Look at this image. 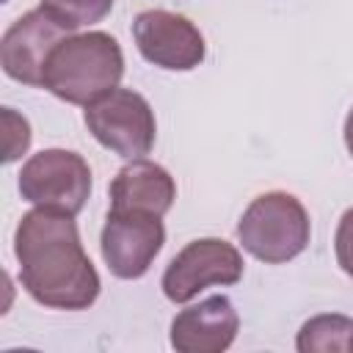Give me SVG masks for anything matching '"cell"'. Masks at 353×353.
I'll return each instance as SVG.
<instances>
[{
  "instance_id": "obj_12",
  "label": "cell",
  "mask_w": 353,
  "mask_h": 353,
  "mask_svg": "<svg viewBox=\"0 0 353 353\" xmlns=\"http://www.w3.org/2000/svg\"><path fill=\"white\" fill-rule=\"evenodd\" d=\"M353 320L345 314H317L298 331L295 347L301 353H345L350 350Z\"/></svg>"
},
{
  "instance_id": "obj_17",
  "label": "cell",
  "mask_w": 353,
  "mask_h": 353,
  "mask_svg": "<svg viewBox=\"0 0 353 353\" xmlns=\"http://www.w3.org/2000/svg\"><path fill=\"white\" fill-rule=\"evenodd\" d=\"M350 350H353V336H350Z\"/></svg>"
},
{
  "instance_id": "obj_1",
  "label": "cell",
  "mask_w": 353,
  "mask_h": 353,
  "mask_svg": "<svg viewBox=\"0 0 353 353\" xmlns=\"http://www.w3.org/2000/svg\"><path fill=\"white\" fill-rule=\"evenodd\" d=\"M14 254L19 284L36 303L80 312L97 301L102 281L80 243L74 215L50 207L25 212L14 232Z\"/></svg>"
},
{
  "instance_id": "obj_5",
  "label": "cell",
  "mask_w": 353,
  "mask_h": 353,
  "mask_svg": "<svg viewBox=\"0 0 353 353\" xmlns=\"http://www.w3.org/2000/svg\"><path fill=\"white\" fill-rule=\"evenodd\" d=\"M19 193L36 207L77 215L91 196V168L69 149H41L19 171Z\"/></svg>"
},
{
  "instance_id": "obj_4",
  "label": "cell",
  "mask_w": 353,
  "mask_h": 353,
  "mask_svg": "<svg viewBox=\"0 0 353 353\" xmlns=\"http://www.w3.org/2000/svg\"><path fill=\"white\" fill-rule=\"evenodd\" d=\"M85 127L88 132L113 154L124 160H138L152 152L157 121L154 110L132 88H113L85 105Z\"/></svg>"
},
{
  "instance_id": "obj_15",
  "label": "cell",
  "mask_w": 353,
  "mask_h": 353,
  "mask_svg": "<svg viewBox=\"0 0 353 353\" xmlns=\"http://www.w3.org/2000/svg\"><path fill=\"white\" fill-rule=\"evenodd\" d=\"M334 251H336V262L339 268L353 279V207H347L336 223V234H334Z\"/></svg>"
},
{
  "instance_id": "obj_10",
  "label": "cell",
  "mask_w": 353,
  "mask_h": 353,
  "mask_svg": "<svg viewBox=\"0 0 353 353\" xmlns=\"http://www.w3.org/2000/svg\"><path fill=\"white\" fill-rule=\"evenodd\" d=\"M237 328L234 303L226 295H210L171 320V347L179 353H221L234 342Z\"/></svg>"
},
{
  "instance_id": "obj_9",
  "label": "cell",
  "mask_w": 353,
  "mask_h": 353,
  "mask_svg": "<svg viewBox=\"0 0 353 353\" xmlns=\"http://www.w3.org/2000/svg\"><path fill=\"white\" fill-rule=\"evenodd\" d=\"M61 22H55L44 8H33L22 14L0 41V63L3 72L25 85L41 88V74L50 52L69 36Z\"/></svg>"
},
{
  "instance_id": "obj_16",
  "label": "cell",
  "mask_w": 353,
  "mask_h": 353,
  "mask_svg": "<svg viewBox=\"0 0 353 353\" xmlns=\"http://www.w3.org/2000/svg\"><path fill=\"white\" fill-rule=\"evenodd\" d=\"M345 146H347V152L353 157V108H350V113L345 119Z\"/></svg>"
},
{
  "instance_id": "obj_2",
  "label": "cell",
  "mask_w": 353,
  "mask_h": 353,
  "mask_svg": "<svg viewBox=\"0 0 353 353\" xmlns=\"http://www.w3.org/2000/svg\"><path fill=\"white\" fill-rule=\"evenodd\" d=\"M124 55L119 41L105 30L66 36L47 58L41 88L69 105H91L102 94L119 88Z\"/></svg>"
},
{
  "instance_id": "obj_7",
  "label": "cell",
  "mask_w": 353,
  "mask_h": 353,
  "mask_svg": "<svg viewBox=\"0 0 353 353\" xmlns=\"http://www.w3.org/2000/svg\"><path fill=\"white\" fill-rule=\"evenodd\" d=\"M165 243L160 215L143 210H110L102 226L99 248L116 279H141Z\"/></svg>"
},
{
  "instance_id": "obj_6",
  "label": "cell",
  "mask_w": 353,
  "mask_h": 353,
  "mask_svg": "<svg viewBox=\"0 0 353 353\" xmlns=\"http://www.w3.org/2000/svg\"><path fill=\"white\" fill-rule=\"evenodd\" d=\"M243 279L240 251L221 237L190 240L165 268L163 292L171 303H188L207 287H229Z\"/></svg>"
},
{
  "instance_id": "obj_14",
  "label": "cell",
  "mask_w": 353,
  "mask_h": 353,
  "mask_svg": "<svg viewBox=\"0 0 353 353\" xmlns=\"http://www.w3.org/2000/svg\"><path fill=\"white\" fill-rule=\"evenodd\" d=\"M3 130H6V152H3V160L6 163H14L30 146V124L14 108H3Z\"/></svg>"
},
{
  "instance_id": "obj_3",
  "label": "cell",
  "mask_w": 353,
  "mask_h": 353,
  "mask_svg": "<svg viewBox=\"0 0 353 353\" xmlns=\"http://www.w3.org/2000/svg\"><path fill=\"white\" fill-rule=\"evenodd\" d=\"M243 248L265 265H284L306 251L312 223L306 207L284 190L256 196L237 223Z\"/></svg>"
},
{
  "instance_id": "obj_8",
  "label": "cell",
  "mask_w": 353,
  "mask_h": 353,
  "mask_svg": "<svg viewBox=\"0 0 353 353\" xmlns=\"http://www.w3.org/2000/svg\"><path fill=\"white\" fill-rule=\"evenodd\" d=\"M132 39L138 52L168 72H190L204 61V36L182 14L165 8L141 11L132 19Z\"/></svg>"
},
{
  "instance_id": "obj_11",
  "label": "cell",
  "mask_w": 353,
  "mask_h": 353,
  "mask_svg": "<svg viewBox=\"0 0 353 353\" xmlns=\"http://www.w3.org/2000/svg\"><path fill=\"white\" fill-rule=\"evenodd\" d=\"M110 210H143L152 215H165L176 199L174 176L152 160H130L110 182Z\"/></svg>"
},
{
  "instance_id": "obj_13",
  "label": "cell",
  "mask_w": 353,
  "mask_h": 353,
  "mask_svg": "<svg viewBox=\"0 0 353 353\" xmlns=\"http://www.w3.org/2000/svg\"><path fill=\"white\" fill-rule=\"evenodd\" d=\"M39 8H44L66 30H77V28L102 22L110 14L113 0H41Z\"/></svg>"
}]
</instances>
